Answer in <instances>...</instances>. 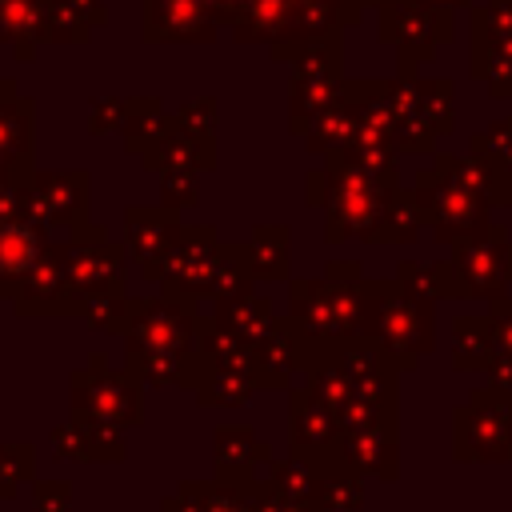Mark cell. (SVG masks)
<instances>
[{
	"label": "cell",
	"mask_w": 512,
	"mask_h": 512,
	"mask_svg": "<svg viewBox=\"0 0 512 512\" xmlns=\"http://www.w3.org/2000/svg\"><path fill=\"white\" fill-rule=\"evenodd\" d=\"M468 68L496 100H512V36H476Z\"/></svg>",
	"instance_id": "10"
},
{
	"label": "cell",
	"mask_w": 512,
	"mask_h": 512,
	"mask_svg": "<svg viewBox=\"0 0 512 512\" xmlns=\"http://www.w3.org/2000/svg\"><path fill=\"white\" fill-rule=\"evenodd\" d=\"M420 228H424V208H420L416 192L396 188L388 216H384V228H380V244H412L420 236Z\"/></svg>",
	"instance_id": "12"
},
{
	"label": "cell",
	"mask_w": 512,
	"mask_h": 512,
	"mask_svg": "<svg viewBox=\"0 0 512 512\" xmlns=\"http://www.w3.org/2000/svg\"><path fill=\"white\" fill-rule=\"evenodd\" d=\"M468 156L488 172L496 204H512V116L488 124L484 132L472 136Z\"/></svg>",
	"instance_id": "8"
},
{
	"label": "cell",
	"mask_w": 512,
	"mask_h": 512,
	"mask_svg": "<svg viewBox=\"0 0 512 512\" xmlns=\"http://www.w3.org/2000/svg\"><path fill=\"white\" fill-rule=\"evenodd\" d=\"M364 340H372L396 368H416L436 344V312L428 300L412 296L400 280L364 284Z\"/></svg>",
	"instance_id": "2"
},
{
	"label": "cell",
	"mask_w": 512,
	"mask_h": 512,
	"mask_svg": "<svg viewBox=\"0 0 512 512\" xmlns=\"http://www.w3.org/2000/svg\"><path fill=\"white\" fill-rule=\"evenodd\" d=\"M360 4H380V8H384V4H392V0H360Z\"/></svg>",
	"instance_id": "19"
},
{
	"label": "cell",
	"mask_w": 512,
	"mask_h": 512,
	"mask_svg": "<svg viewBox=\"0 0 512 512\" xmlns=\"http://www.w3.org/2000/svg\"><path fill=\"white\" fill-rule=\"evenodd\" d=\"M496 360L492 320L484 316H456L452 320V368L456 372H488Z\"/></svg>",
	"instance_id": "9"
},
{
	"label": "cell",
	"mask_w": 512,
	"mask_h": 512,
	"mask_svg": "<svg viewBox=\"0 0 512 512\" xmlns=\"http://www.w3.org/2000/svg\"><path fill=\"white\" fill-rule=\"evenodd\" d=\"M428 8H440V12H456V8H468V0H420Z\"/></svg>",
	"instance_id": "17"
},
{
	"label": "cell",
	"mask_w": 512,
	"mask_h": 512,
	"mask_svg": "<svg viewBox=\"0 0 512 512\" xmlns=\"http://www.w3.org/2000/svg\"><path fill=\"white\" fill-rule=\"evenodd\" d=\"M340 416L336 408L312 388V392H300L296 404H292V440H296V452L304 456H328L340 448Z\"/></svg>",
	"instance_id": "7"
},
{
	"label": "cell",
	"mask_w": 512,
	"mask_h": 512,
	"mask_svg": "<svg viewBox=\"0 0 512 512\" xmlns=\"http://www.w3.org/2000/svg\"><path fill=\"white\" fill-rule=\"evenodd\" d=\"M452 452L456 460H512V396L500 388H476L452 412Z\"/></svg>",
	"instance_id": "3"
},
{
	"label": "cell",
	"mask_w": 512,
	"mask_h": 512,
	"mask_svg": "<svg viewBox=\"0 0 512 512\" xmlns=\"http://www.w3.org/2000/svg\"><path fill=\"white\" fill-rule=\"evenodd\" d=\"M380 40L396 44L400 68L412 72L452 40V12L428 8L420 0H392L380 8Z\"/></svg>",
	"instance_id": "5"
},
{
	"label": "cell",
	"mask_w": 512,
	"mask_h": 512,
	"mask_svg": "<svg viewBox=\"0 0 512 512\" xmlns=\"http://www.w3.org/2000/svg\"><path fill=\"white\" fill-rule=\"evenodd\" d=\"M316 504L324 512H352V508H360V480L352 476V468H336V472L320 476Z\"/></svg>",
	"instance_id": "13"
},
{
	"label": "cell",
	"mask_w": 512,
	"mask_h": 512,
	"mask_svg": "<svg viewBox=\"0 0 512 512\" xmlns=\"http://www.w3.org/2000/svg\"><path fill=\"white\" fill-rule=\"evenodd\" d=\"M340 456H344V468H356V472H372L380 480H392L396 476V460H400V448H396V416H372V420L348 424L340 432Z\"/></svg>",
	"instance_id": "6"
},
{
	"label": "cell",
	"mask_w": 512,
	"mask_h": 512,
	"mask_svg": "<svg viewBox=\"0 0 512 512\" xmlns=\"http://www.w3.org/2000/svg\"><path fill=\"white\" fill-rule=\"evenodd\" d=\"M252 252H260V260H252L256 276H284V268H288V232L284 228H264L260 240L252 244Z\"/></svg>",
	"instance_id": "14"
},
{
	"label": "cell",
	"mask_w": 512,
	"mask_h": 512,
	"mask_svg": "<svg viewBox=\"0 0 512 512\" xmlns=\"http://www.w3.org/2000/svg\"><path fill=\"white\" fill-rule=\"evenodd\" d=\"M508 4H512V0H508Z\"/></svg>",
	"instance_id": "20"
},
{
	"label": "cell",
	"mask_w": 512,
	"mask_h": 512,
	"mask_svg": "<svg viewBox=\"0 0 512 512\" xmlns=\"http://www.w3.org/2000/svg\"><path fill=\"white\" fill-rule=\"evenodd\" d=\"M488 320H492V336H496V352L512 356V296L488 300Z\"/></svg>",
	"instance_id": "15"
},
{
	"label": "cell",
	"mask_w": 512,
	"mask_h": 512,
	"mask_svg": "<svg viewBox=\"0 0 512 512\" xmlns=\"http://www.w3.org/2000/svg\"><path fill=\"white\" fill-rule=\"evenodd\" d=\"M416 200L424 208V228H432L436 240L456 244L488 224V208L496 204L488 172L472 156H448L440 152L432 168L416 176Z\"/></svg>",
	"instance_id": "1"
},
{
	"label": "cell",
	"mask_w": 512,
	"mask_h": 512,
	"mask_svg": "<svg viewBox=\"0 0 512 512\" xmlns=\"http://www.w3.org/2000/svg\"><path fill=\"white\" fill-rule=\"evenodd\" d=\"M464 280V296L472 300H500L512 288V240L504 224H484L472 236L452 244L448 256Z\"/></svg>",
	"instance_id": "4"
},
{
	"label": "cell",
	"mask_w": 512,
	"mask_h": 512,
	"mask_svg": "<svg viewBox=\"0 0 512 512\" xmlns=\"http://www.w3.org/2000/svg\"><path fill=\"white\" fill-rule=\"evenodd\" d=\"M488 380H492V388H500L504 396H512V356L496 352V360L488 364Z\"/></svg>",
	"instance_id": "16"
},
{
	"label": "cell",
	"mask_w": 512,
	"mask_h": 512,
	"mask_svg": "<svg viewBox=\"0 0 512 512\" xmlns=\"http://www.w3.org/2000/svg\"><path fill=\"white\" fill-rule=\"evenodd\" d=\"M40 236L24 224H0V280H12V276H28L36 268V244Z\"/></svg>",
	"instance_id": "11"
},
{
	"label": "cell",
	"mask_w": 512,
	"mask_h": 512,
	"mask_svg": "<svg viewBox=\"0 0 512 512\" xmlns=\"http://www.w3.org/2000/svg\"><path fill=\"white\" fill-rule=\"evenodd\" d=\"M8 456H12V448H4V444H0V476L8 472Z\"/></svg>",
	"instance_id": "18"
}]
</instances>
